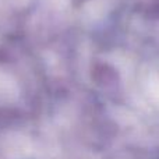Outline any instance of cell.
<instances>
[{
	"mask_svg": "<svg viewBox=\"0 0 159 159\" xmlns=\"http://www.w3.org/2000/svg\"><path fill=\"white\" fill-rule=\"evenodd\" d=\"M3 152L10 159H24L31 152V143L21 134H10L2 144Z\"/></svg>",
	"mask_w": 159,
	"mask_h": 159,
	"instance_id": "obj_1",
	"label": "cell"
},
{
	"mask_svg": "<svg viewBox=\"0 0 159 159\" xmlns=\"http://www.w3.org/2000/svg\"><path fill=\"white\" fill-rule=\"evenodd\" d=\"M17 93L16 85L10 77L0 73V99H11Z\"/></svg>",
	"mask_w": 159,
	"mask_h": 159,
	"instance_id": "obj_2",
	"label": "cell"
}]
</instances>
